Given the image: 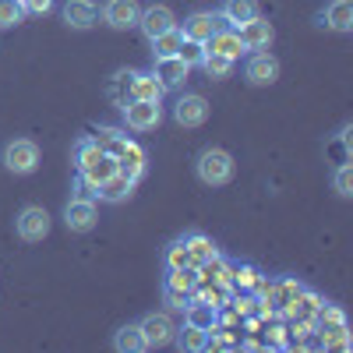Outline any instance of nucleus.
<instances>
[{
  "mask_svg": "<svg viewBox=\"0 0 353 353\" xmlns=\"http://www.w3.org/2000/svg\"><path fill=\"white\" fill-rule=\"evenodd\" d=\"M74 170H78V181L85 188H99L103 181L117 173V159L110 152H103V145L96 138H78L74 141Z\"/></svg>",
  "mask_w": 353,
  "mask_h": 353,
  "instance_id": "f257e3e1",
  "label": "nucleus"
},
{
  "mask_svg": "<svg viewBox=\"0 0 353 353\" xmlns=\"http://www.w3.org/2000/svg\"><path fill=\"white\" fill-rule=\"evenodd\" d=\"M194 173H198V181L205 188H223L233 181V173H237V166H233V156L226 149H201L198 159H194Z\"/></svg>",
  "mask_w": 353,
  "mask_h": 353,
  "instance_id": "f03ea898",
  "label": "nucleus"
},
{
  "mask_svg": "<svg viewBox=\"0 0 353 353\" xmlns=\"http://www.w3.org/2000/svg\"><path fill=\"white\" fill-rule=\"evenodd\" d=\"M4 170L14 176H28L39 170V145L32 138H14L4 145Z\"/></svg>",
  "mask_w": 353,
  "mask_h": 353,
  "instance_id": "7ed1b4c3",
  "label": "nucleus"
},
{
  "mask_svg": "<svg viewBox=\"0 0 353 353\" xmlns=\"http://www.w3.org/2000/svg\"><path fill=\"white\" fill-rule=\"evenodd\" d=\"M14 233L25 244H39L50 237V212L43 205H21L14 216Z\"/></svg>",
  "mask_w": 353,
  "mask_h": 353,
  "instance_id": "20e7f679",
  "label": "nucleus"
},
{
  "mask_svg": "<svg viewBox=\"0 0 353 353\" xmlns=\"http://www.w3.org/2000/svg\"><path fill=\"white\" fill-rule=\"evenodd\" d=\"M121 113L131 131H156L163 124V103L156 99H131L128 106H121Z\"/></svg>",
  "mask_w": 353,
  "mask_h": 353,
  "instance_id": "39448f33",
  "label": "nucleus"
},
{
  "mask_svg": "<svg viewBox=\"0 0 353 353\" xmlns=\"http://www.w3.org/2000/svg\"><path fill=\"white\" fill-rule=\"evenodd\" d=\"M138 329H141L145 350H163V346H170V343H173V332H176L173 318H170L166 311H149V314L138 321Z\"/></svg>",
  "mask_w": 353,
  "mask_h": 353,
  "instance_id": "423d86ee",
  "label": "nucleus"
},
{
  "mask_svg": "<svg viewBox=\"0 0 353 353\" xmlns=\"http://www.w3.org/2000/svg\"><path fill=\"white\" fill-rule=\"evenodd\" d=\"M96 223H99V205H96L92 198L74 194V198L64 205V226H68L71 233H88V230H96Z\"/></svg>",
  "mask_w": 353,
  "mask_h": 353,
  "instance_id": "0eeeda50",
  "label": "nucleus"
},
{
  "mask_svg": "<svg viewBox=\"0 0 353 353\" xmlns=\"http://www.w3.org/2000/svg\"><path fill=\"white\" fill-rule=\"evenodd\" d=\"M173 121L181 128H201L209 121V99L198 92H181L173 103Z\"/></svg>",
  "mask_w": 353,
  "mask_h": 353,
  "instance_id": "6e6552de",
  "label": "nucleus"
},
{
  "mask_svg": "<svg viewBox=\"0 0 353 353\" xmlns=\"http://www.w3.org/2000/svg\"><path fill=\"white\" fill-rule=\"evenodd\" d=\"M248 61H244V78L251 81V85H272L276 78H279V61H276V53H269V50H251V53H244Z\"/></svg>",
  "mask_w": 353,
  "mask_h": 353,
  "instance_id": "1a4fd4ad",
  "label": "nucleus"
},
{
  "mask_svg": "<svg viewBox=\"0 0 353 353\" xmlns=\"http://www.w3.org/2000/svg\"><path fill=\"white\" fill-rule=\"evenodd\" d=\"M176 28H181L184 39L205 43L209 36H216L219 28H223V18H219V11H194V14L184 18V25H176Z\"/></svg>",
  "mask_w": 353,
  "mask_h": 353,
  "instance_id": "9d476101",
  "label": "nucleus"
},
{
  "mask_svg": "<svg viewBox=\"0 0 353 353\" xmlns=\"http://www.w3.org/2000/svg\"><path fill=\"white\" fill-rule=\"evenodd\" d=\"M152 74L159 78V85L166 88V92H176L184 81H188V74H191V68L181 61V57H152Z\"/></svg>",
  "mask_w": 353,
  "mask_h": 353,
  "instance_id": "9b49d317",
  "label": "nucleus"
},
{
  "mask_svg": "<svg viewBox=\"0 0 353 353\" xmlns=\"http://www.w3.org/2000/svg\"><path fill=\"white\" fill-rule=\"evenodd\" d=\"M134 28H141L145 39H156V36L170 32V28H176V18H173V11L166 4H152V8H145L138 14V25Z\"/></svg>",
  "mask_w": 353,
  "mask_h": 353,
  "instance_id": "f8f14e48",
  "label": "nucleus"
},
{
  "mask_svg": "<svg viewBox=\"0 0 353 353\" xmlns=\"http://www.w3.org/2000/svg\"><path fill=\"white\" fill-rule=\"evenodd\" d=\"M138 14H141L138 0H106V4H103V21L110 28H117V32L134 28L138 25Z\"/></svg>",
  "mask_w": 353,
  "mask_h": 353,
  "instance_id": "ddd939ff",
  "label": "nucleus"
},
{
  "mask_svg": "<svg viewBox=\"0 0 353 353\" xmlns=\"http://www.w3.org/2000/svg\"><path fill=\"white\" fill-rule=\"evenodd\" d=\"M237 36H241V43H244L248 53H251V50H269L272 39H276V28H272V21H265V18L258 14V18H251V21H244V25L237 28Z\"/></svg>",
  "mask_w": 353,
  "mask_h": 353,
  "instance_id": "4468645a",
  "label": "nucleus"
},
{
  "mask_svg": "<svg viewBox=\"0 0 353 353\" xmlns=\"http://www.w3.org/2000/svg\"><path fill=\"white\" fill-rule=\"evenodd\" d=\"M61 18H64V25L78 28V32H88V28L99 21V8L92 4V0H68V4L61 8Z\"/></svg>",
  "mask_w": 353,
  "mask_h": 353,
  "instance_id": "2eb2a0df",
  "label": "nucleus"
},
{
  "mask_svg": "<svg viewBox=\"0 0 353 353\" xmlns=\"http://www.w3.org/2000/svg\"><path fill=\"white\" fill-rule=\"evenodd\" d=\"M318 25L332 28V32H353V0H329L325 11L318 14Z\"/></svg>",
  "mask_w": 353,
  "mask_h": 353,
  "instance_id": "dca6fc26",
  "label": "nucleus"
},
{
  "mask_svg": "<svg viewBox=\"0 0 353 353\" xmlns=\"http://www.w3.org/2000/svg\"><path fill=\"white\" fill-rule=\"evenodd\" d=\"M205 50L226 57V61H241V57L248 53V50H244V43H241V36H237V28H226V25L219 28L216 36L205 39Z\"/></svg>",
  "mask_w": 353,
  "mask_h": 353,
  "instance_id": "f3484780",
  "label": "nucleus"
},
{
  "mask_svg": "<svg viewBox=\"0 0 353 353\" xmlns=\"http://www.w3.org/2000/svg\"><path fill=\"white\" fill-rule=\"evenodd\" d=\"M184 321H188V325H194V329L212 332V329L219 325V307H216V304H209V301L191 297V301L184 304Z\"/></svg>",
  "mask_w": 353,
  "mask_h": 353,
  "instance_id": "a211bd4d",
  "label": "nucleus"
},
{
  "mask_svg": "<svg viewBox=\"0 0 353 353\" xmlns=\"http://www.w3.org/2000/svg\"><path fill=\"white\" fill-rule=\"evenodd\" d=\"M258 14H261L258 0H223V8H219V18L226 28H241L244 21H251Z\"/></svg>",
  "mask_w": 353,
  "mask_h": 353,
  "instance_id": "6ab92c4d",
  "label": "nucleus"
},
{
  "mask_svg": "<svg viewBox=\"0 0 353 353\" xmlns=\"http://www.w3.org/2000/svg\"><path fill=\"white\" fill-rule=\"evenodd\" d=\"M145 166H149V159H145V152H141V145H138V141H131L128 149L117 156V173L128 176L131 184H138L141 176H145Z\"/></svg>",
  "mask_w": 353,
  "mask_h": 353,
  "instance_id": "aec40b11",
  "label": "nucleus"
},
{
  "mask_svg": "<svg viewBox=\"0 0 353 353\" xmlns=\"http://www.w3.org/2000/svg\"><path fill=\"white\" fill-rule=\"evenodd\" d=\"M131 191H134V184L128 181V176L113 173L110 181H103L99 188H92V198H96V201H106V205H124V201L131 198Z\"/></svg>",
  "mask_w": 353,
  "mask_h": 353,
  "instance_id": "412c9836",
  "label": "nucleus"
},
{
  "mask_svg": "<svg viewBox=\"0 0 353 353\" xmlns=\"http://www.w3.org/2000/svg\"><path fill=\"white\" fill-rule=\"evenodd\" d=\"M209 336L212 332L194 329V325H188V321H184V325L173 332V346L184 350V353H205V350H209Z\"/></svg>",
  "mask_w": 353,
  "mask_h": 353,
  "instance_id": "4be33fe9",
  "label": "nucleus"
},
{
  "mask_svg": "<svg viewBox=\"0 0 353 353\" xmlns=\"http://www.w3.org/2000/svg\"><path fill=\"white\" fill-rule=\"evenodd\" d=\"M131 85H134V71H117L110 81H106V96H110V103L121 110V106H128L134 96H131Z\"/></svg>",
  "mask_w": 353,
  "mask_h": 353,
  "instance_id": "5701e85b",
  "label": "nucleus"
},
{
  "mask_svg": "<svg viewBox=\"0 0 353 353\" xmlns=\"http://www.w3.org/2000/svg\"><path fill=\"white\" fill-rule=\"evenodd\" d=\"M113 350L117 353H145V339H141V329L138 321H128L113 332Z\"/></svg>",
  "mask_w": 353,
  "mask_h": 353,
  "instance_id": "b1692460",
  "label": "nucleus"
},
{
  "mask_svg": "<svg viewBox=\"0 0 353 353\" xmlns=\"http://www.w3.org/2000/svg\"><path fill=\"white\" fill-rule=\"evenodd\" d=\"M184 244H188V254H191V265L198 269L201 261H209V258H216L219 254V248L205 237V233H198V230H191V233H184Z\"/></svg>",
  "mask_w": 353,
  "mask_h": 353,
  "instance_id": "393cba45",
  "label": "nucleus"
},
{
  "mask_svg": "<svg viewBox=\"0 0 353 353\" xmlns=\"http://www.w3.org/2000/svg\"><path fill=\"white\" fill-rule=\"evenodd\" d=\"M131 96H134V99H156V103H163L166 88L159 85V78H156L152 71H134V85H131Z\"/></svg>",
  "mask_w": 353,
  "mask_h": 353,
  "instance_id": "a878e982",
  "label": "nucleus"
},
{
  "mask_svg": "<svg viewBox=\"0 0 353 353\" xmlns=\"http://www.w3.org/2000/svg\"><path fill=\"white\" fill-rule=\"evenodd\" d=\"M233 64H237V61H226V57L205 50V57H201V64H198V68H201L205 74H209V78L223 81V78H230V74H233Z\"/></svg>",
  "mask_w": 353,
  "mask_h": 353,
  "instance_id": "bb28decb",
  "label": "nucleus"
},
{
  "mask_svg": "<svg viewBox=\"0 0 353 353\" xmlns=\"http://www.w3.org/2000/svg\"><path fill=\"white\" fill-rule=\"evenodd\" d=\"M96 141L103 145V152H110L113 159L121 156L128 145H131V138L124 134V131H117V128H99V134H96Z\"/></svg>",
  "mask_w": 353,
  "mask_h": 353,
  "instance_id": "cd10ccee",
  "label": "nucleus"
},
{
  "mask_svg": "<svg viewBox=\"0 0 353 353\" xmlns=\"http://www.w3.org/2000/svg\"><path fill=\"white\" fill-rule=\"evenodd\" d=\"M181 28H170V32H163V36H156V39H149L152 43V57H173L176 50H181Z\"/></svg>",
  "mask_w": 353,
  "mask_h": 353,
  "instance_id": "c85d7f7f",
  "label": "nucleus"
},
{
  "mask_svg": "<svg viewBox=\"0 0 353 353\" xmlns=\"http://www.w3.org/2000/svg\"><path fill=\"white\" fill-rule=\"evenodd\" d=\"M25 18H28V11H25L21 0H0V28H14Z\"/></svg>",
  "mask_w": 353,
  "mask_h": 353,
  "instance_id": "c756f323",
  "label": "nucleus"
},
{
  "mask_svg": "<svg viewBox=\"0 0 353 353\" xmlns=\"http://www.w3.org/2000/svg\"><path fill=\"white\" fill-rule=\"evenodd\" d=\"M163 265H166V269H184V265H191V254H188V244H184V237H176V241L166 248V254H163Z\"/></svg>",
  "mask_w": 353,
  "mask_h": 353,
  "instance_id": "7c9ffc66",
  "label": "nucleus"
},
{
  "mask_svg": "<svg viewBox=\"0 0 353 353\" xmlns=\"http://www.w3.org/2000/svg\"><path fill=\"white\" fill-rule=\"evenodd\" d=\"M332 188H336V194L339 198H350L353 194V166L343 159L339 166H336V173H332Z\"/></svg>",
  "mask_w": 353,
  "mask_h": 353,
  "instance_id": "2f4dec72",
  "label": "nucleus"
},
{
  "mask_svg": "<svg viewBox=\"0 0 353 353\" xmlns=\"http://www.w3.org/2000/svg\"><path fill=\"white\" fill-rule=\"evenodd\" d=\"M176 57L188 64V68H198L201 57H205V43H194V39H181V50H176Z\"/></svg>",
  "mask_w": 353,
  "mask_h": 353,
  "instance_id": "473e14b6",
  "label": "nucleus"
},
{
  "mask_svg": "<svg viewBox=\"0 0 353 353\" xmlns=\"http://www.w3.org/2000/svg\"><path fill=\"white\" fill-rule=\"evenodd\" d=\"M163 301H166V307H173V311H184V304L191 301V293L173 290V286H166V283H163Z\"/></svg>",
  "mask_w": 353,
  "mask_h": 353,
  "instance_id": "72a5a7b5",
  "label": "nucleus"
},
{
  "mask_svg": "<svg viewBox=\"0 0 353 353\" xmlns=\"http://www.w3.org/2000/svg\"><path fill=\"white\" fill-rule=\"evenodd\" d=\"M21 4H25L28 14H46L53 8V0H21Z\"/></svg>",
  "mask_w": 353,
  "mask_h": 353,
  "instance_id": "f704fd0d",
  "label": "nucleus"
},
{
  "mask_svg": "<svg viewBox=\"0 0 353 353\" xmlns=\"http://www.w3.org/2000/svg\"><path fill=\"white\" fill-rule=\"evenodd\" d=\"M237 283H244V286H251V283H254V269H248V265H244V269L237 272Z\"/></svg>",
  "mask_w": 353,
  "mask_h": 353,
  "instance_id": "c9c22d12",
  "label": "nucleus"
}]
</instances>
